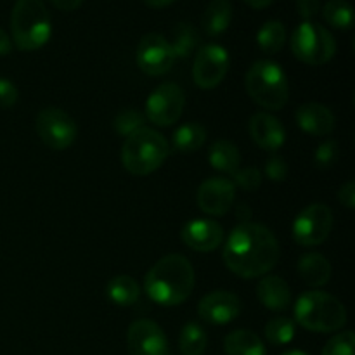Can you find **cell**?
<instances>
[{"mask_svg": "<svg viewBox=\"0 0 355 355\" xmlns=\"http://www.w3.org/2000/svg\"><path fill=\"white\" fill-rule=\"evenodd\" d=\"M144 290L155 304L173 307L191 297L194 290V269L182 255H165L149 269Z\"/></svg>", "mask_w": 355, "mask_h": 355, "instance_id": "cell-2", "label": "cell"}, {"mask_svg": "<svg viewBox=\"0 0 355 355\" xmlns=\"http://www.w3.org/2000/svg\"><path fill=\"white\" fill-rule=\"evenodd\" d=\"M266 175L274 182H281L288 175V163L279 156H272L266 163Z\"/></svg>", "mask_w": 355, "mask_h": 355, "instance_id": "cell-36", "label": "cell"}, {"mask_svg": "<svg viewBox=\"0 0 355 355\" xmlns=\"http://www.w3.org/2000/svg\"><path fill=\"white\" fill-rule=\"evenodd\" d=\"M137 66L149 76H162L172 69L175 62L170 42L159 33H148L137 45Z\"/></svg>", "mask_w": 355, "mask_h": 355, "instance_id": "cell-12", "label": "cell"}, {"mask_svg": "<svg viewBox=\"0 0 355 355\" xmlns=\"http://www.w3.org/2000/svg\"><path fill=\"white\" fill-rule=\"evenodd\" d=\"M321 355H355L354 333L342 331L333 336L324 345Z\"/></svg>", "mask_w": 355, "mask_h": 355, "instance_id": "cell-32", "label": "cell"}, {"mask_svg": "<svg viewBox=\"0 0 355 355\" xmlns=\"http://www.w3.org/2000/svg\"><path fill=\"white\" fill-rule=\"evenodd\" d=\"M291 51L305 64L322 66L336 54V42L322 24L304 21L291 35Z\"/></svg>", "mask_w": 355, "mask_h": 355, "instance_id": "cell-7", "label": "cell"}, {"mask_svg": "<svg viewBox=\"0 0 355 355\" xmlns=\"http://www.w3.org/2000/svg\"><path fill=\"white\" fill-rule=\"evenodd\" d=\"M207 333L196 322H187L179 336V349L182 355H203L207 350Z\"/></svg>", "mask_w": 355, "mask_h": 355, "instance_id": "cell-28", "label": "cell"}, {"mask_svg": "<svg viewBox=\"0 0 355 355\" xmlns=\"http://www.w3.org/2000/svg\"><path fill=\"white\" fill-rule=\"evenodd\" d=\"M279 253V243L270 229L255 222H243L229 234L222 257L231 272L253 279L272 270Z\"/></svg>", "mask_w": 355, "mask_h": 355, "instance_id": "cell-1", "label": "cell"}, {"mask_svg": "<svg viewBox=\"0 0 355 355\" xmlns=\"http://www.w3.org/2000/svg\"><path fill=\"white\" fill-rule=\"evenodd\" d=\"M295 319L302 328L314 333L338 331L347 322L342 302L324 291H307L295 304Z\"/></svg>", "mask_w": 355, "mask_h": 355, "instance_id": "cell-5", "label": "cell"}, {"mask_svg": "<svg viewBox=\"0 0 355 355\" xmlns=\"http://www.w3.org/2000/svg\"><path fill=\"white\" fill-rule=\"evenodd\" d=\"M175 0H144V3L151 9H163V7H168L170 3H173Z\"/></svg>", "mask_w": 355, "mask_h": 355, "instance_id": "cell-41", "label": "cell"}, {"mask_svg": "<svg viewBox=\"0 0 355 355\" xmlns=\"http://www.w3.org/2000/svg\"><path fill=\"white\" fill-rule=\"evenodd\" d=\"M286 42V28L281 21L270 19L260 26L257 33V44L266 54H277Z\"/></svg>", "mask_w": 355, "mask_h": 355, "instance_id": "cell-26", "label": "cell"}, {"mask_svg": "<svg viewBox=\"0 0 355 355\" xmlns=\"http://www.w3.org/2000/svg\"><path fill=\"white\" fill-rule=\"evenodd\" d=\"M250 135L259 148L266 151H277L286 141L283 123L270 113H255L248 123Z\"/></svg>", "mask_w": 355, "mask_h": 355, "instance_id": "cell-17", "label": "cell"}, {"mask_svg": "<svg viewBox=\"0 0 355 355\" xmlns=\"http://www.w3.org/2000/svg\"><path fill=\"white\" fill-rule=\"evenodd\" d=\"M17 87L9 78H0V110H9L17 103Z\"/></svg>", "mask_w": 355, "mask_h": 355, "instance_id": "cell-35", "label": "cell"}, {"mask_svg": "<svg viewBox=\"0 0 355 355\" xmlns=\"http://www.w3.org/2000/svg\"><path fill=\"white\" fill-rule=\"evenodd\" d=\"M236 198V186L225 177H210L198 189V207L201 211L220 217L231 210Z\"/></svg>", "mask_w": 355, "mask_h": 355, "instance_id": "cell-13", "label": "cell"}, {"mask_svg": "<svg viewBox=\"0 0 355 355\" xmlns=\"http://www.w3.org/2000/svg\"><path fill=\"white\" fill-rule=\"evenodd\" d=\"M281 355H311V354L304 352V350H288V352H284Z\"/></svg>", "mask_w": 355, "mask_h": 355, "instance_id": "cell-43", "label": "cell"}, {"mask_svg": "<svg viewBox=\"0 0 355 355\" xmlns=\"http://www.w3.org/2000/svg\"><path fill=\"white\" fill-rule=\"evenodd\" d=\"M52 6H55L58 9L66 10V12H71V10L78 9L83 3V0H51Z\"/></svg>", "mask_w": 355, "mask_h": 355, "instance_id": "cell-39", "label": "cell"}, {"mask_svg": "<svg viewBox=\"0 0 355 355\" xmlns=\"http://www.w3.org/2000/svg\"><path fill=\"white\" fill-rule=\"evenodd\" d=\"M321 9L319 0H297V10L305 21H311Z\"/></svg>", "mask_w": 355, "mask_h": 355, "instance_id": "cell-37", "label": "cell"}, {"mask_svg": "<svg viewBox=\"0 0 355 355\" xmlns=\"http://www.w3.org/2000/svg\"><path fill=\"white\" fill-rule=\"evenodd\" d=\"M232 182H234V186L241 187V189L248 191V193H253L262 184V173L255 166H246V168L238 170L234 173V180Z\"/></svg>", "mask_w": 355, "mask_h": 355, "instance_id": "cell-33", "label": "cell"}, {"mask_svg": "<svg viewBox=\"0 0 355 355\" xmlns=\"http://www.w3.org/2000/svg\"><path fill=\"white\" fill-rule=\"evenodd\" d=\"M10 33L19 51L44 47L52 35V23L42 0H16L10 12Z\"/></svg>", "mask_w": 355, "mask_h": 355, "instance_id": "cell-3", "label": "cell"}, {"mask_svg": "<svg viewBox=\"0 0 355 355\" xmlns=\"http://www.w3.org/2000/svg\"><path fill=\"white\" fill-rule=\"evenodd\" d=\"M229 71V54L222 45L208 44L198 51L193 62V80L200 89H215Z\"/></svg>", "mask_w": 355, "mask_h": 355, "instance_id": "cell-11", "label": "cell"}, {"mask_svg": "<svg viewBox=\"0 0 355 355\" xmlns=\"http://www.w3.org/2000/svg\"><path fill=\"white\" fill-rule=\"evenodd\" d=\"M186 94L177 83L166 82L156 87L146 101V116L158 127H170L182 114Z\"/></svg>", "mask_w": 355, "mask_h": 355, "instance_id": "cell-10", "label": "cell"}, {"mask_svg": "<svg viewBox=\"0 0 355 355\" xmlns=\"http://www.w3.org/2000/svg\"><path fill=\"white\" fill-rule=\"evenodd\" d=\"M336 159H338V146H336L335 141L322 142V144L315 149L314 163L318 168H329V166L335 165Z\"/></svg>", "mask_w": 355, "mask_h": 355, "instance_id": "cell-34", "label": "cell"}, {"mask_svg": "<svg viewBox=\"0 0 355 355\" xmlns=\"http://www.w3.org/2000/svg\"><path fill=\"white\" fill-rule=\"evenodd\" d=\"M232 21V3L229 0H211L201 16V26L208 37H218Z\"/></svg>", "mask_w": 355, "mask_h": 355, "instance_id": "cell-21", "label": "cell"}, {"mask_svg": "<svg viewBox=\"0 0 355 355\" xmlns=\"http://www.w3.org/2000/svg\"><path fill=\"white\" fill-rule=\"evenodd\" d=\"M12 51V38L0 28V55H7Z\"/></svg>", "mask_w": 355, "mask_h": 355, "instance_id": "cell-40", "label": "cell"}, {"mask_svg": "<svg viewBox=\"0 0 355 355\" xmlns=\"http://www.w3.org/2000/svg\"><path fill=\"white\" fill-rule=\"evenodd\" d=\"M257 297L269 311H284L291 304V291L279 276H263L257 286Z\"/></svg>", "mask_w": 355, "mask_h": 355, "instance_id": "cell-19", "label": "cell"}, {"mask_svg": "<svg viewBox=\"0 0 355 355\" xmlns=\"http://www.w3.org/2000/svg\"><path fill=\"white\" fill-rule=\"evenodd\" d=\"M207 141V130H205L203 125H200L198 121H189V123H184L173 132L172 137V146L175 151L182 153H194L201 148Z\"/></svg>", "mask_w": 355, "mask_h": 355, "instance_id": "cell-25", "label": "cell"}, {"mask_svg": "<svg viewBox=\"0 0 355 355\" xmlns=\"http://www.w3.org/2000/svg\"><path fill=\"white\" fill-rule=\"evenodd\" d=\"M295 120L302 130L315 137H324L335 130V114L324 104H302L295 113Z\"/></svg>", "mask_w": 355, "mask_h": 355, "instance_id": "cell-18", "label": "cell"}, {"mask_svg": "<svg viewBox=\"0 0 355 355\" xmlns=\"http://www.w3.org/2000/svg\"><path fill=\"white\" fill-rule=\"evenodd\" d=\"M241 312V302L231 291L217 290L201 298L198 305V314L205 322L210 324H227L234 321Z\"/></svg>", "mask_w": 355, "mask_h": 355, "instance_id": "cell-15", "label": "cell"}, {"mask_svg": "<svg viewBox=\"0 0 355 355\" xmlns=\"http://www.w3.org/2000/svg\"><path fill=\"white\" fill-rule=\"evenodd\" d=\"M198 45V31L191 23H179L172 30V47L173 55L177 58H187L194 52Z\"/></svg>", "mask_w": 355, "mask_h": 355, "instance_id": "cell-27", "label": "cell"}, {"mask_svg": "<svg viewBox=\"0 0 355 355\" xmlns=\"http://www.w3.org/2000/svg\"><path fill=\"white\" fill-rule=\"evenodd\" d=\"M128 350L134 355H166L168 342L163 329L149 319L134 321L127 335Z\"/></svg>", "mask_w": 355, "mask_h": 355, "instance_id": "cell-14", "label": "cell"}, {"mask_svg": "<svg viewBox=\"0 0 355 355\" xmlns=\"http://www.w3.org/2000/svg\"><path fill=\"white\" fill-rule=\"evenodd\" d=\"M180 238L194 252H214L224 241V229L210 218H194L184 225Z\"/></svg>", "mask_w": 355, "mask_h": 355, "instance_id": "cell-16", "label": "cell"}, {"mask_svg": "<svg viewBox=\"0 0 355 355\" xmlns=\"http://www.w3.org/2000/svg\"><path fill=\"white\" fill-rule=\"evenodd\" d=\"M298 274L312 288H321L331 277V263L321 253H307L298 260Z\"/></svg>", "mask_w": 355, "mask_h": 355, "instance_id": "cell-20", "label": "cell"}, {"mask_svg": "<svg viewBox=\"0 0 355 355\" xmlns=\"http://www.w3.org/2000/svg\"><path fill=\"white\" fill-rule=\"evenodd\" d=\"M295 336V324L288 318H276L270 319L266 326V338L272 345H286L293 340Z\"/></svg>", "mask_w": 355, "mask_h": 355, "instance_id": "cell-30", "label": "cell"}, {"mask_svg": "<svg viewBox=\"0 0 355 355\" xmlns=\"http://www.w3.org/2000/svg\"><path fill=\"white\" fill-rule=\"evenodd\" d=\"M225 355H266L262 340L250 329H236L225 336Z\"/></svg>", "mask_w": 355, "mask_h": 355, "instance_id": "cell-23", "label": "cell"}, {"mask_svg": "<svg viewBox=\"0 0 355 355\" xmlns=\"http://www.w3.org/2000/svg\"><path fill=\"white\" fill-rule=\"evenodd\" d=\"M106 295L114 305L130 307V305L137 304L139 297H141V288L134 277L120 274V276H114L107 281Z\"/></svg>", "mask_w": 355, "mask_h": 355, "instance_id": "cell-22", "label": "cell"}, {"mask_svg": "<svg viewBox=\"0 0 355 355\" xmlns=\"http://www.w3.org/2000/svg\"><path fill=\"white\" fill-rule=\"evenodd\" d=\"M338 200L342 201V205H345L349 210H354L355 208V184L352 182V180H349V182H345L342 187H340Z\"/></svg>", "mask_w": 355, "mask_h": 355, "instance_id": "cell-38", "label": "cell"}, {"mask_svg": "<svg viewBox=\"0 0 355 355\" xmlns=\"http://www.w3.org/2000/svg\"><path fill=\"white\" fill-rule=\"evenodd\" d=\"M333 229L331 208L312 203L297 215L293 222V238L300 246H319L328 239Z\"/></svg>", "mask_w": 355, "mask_h": 355, "instance_id": "cell-9", "label": "cell"}, {"mask_svg": "<svg viewBox=\"0 0 355 355\" xmlns=\"http://www.w3.org/2000/svg\"><path fill=\"white\" fill-rule=\"evenodd\" d=\"M35 128L42 142L52 151H64L78 134L75 120L59 107H44L35 118Z\"/></svg>", "mask_w": 355, "mask_h": 355, "instance_id": "cell-8", "label": "cell"}, {"mask_svg": "<svg viewBox=\"0 0 355 355\" xmlns=\"http://www.w3.org/2000/svg\"><path fill=\"white\" fill-rule=\"evenodd\" d=\"M208 162L215 170L222 173H231L234 175L239 170L241 163V155L238 148L229 141H215L211 144L210 153H208Z\"/></svg>", "mask_w": 355, "mask_h": 355, "instance_id": "cell-24", "label": "cell"}, {"mask_svg": "<svg viewBox=\"0 0 355 355\" xmlns=\"http://www.w3.org/2000/svg\"><path fill=\"white\" fill-rule=\"evenodd\" d=\"M245 85L248 96L266 110L277 111L288 103L290 87L286 73L277 62L269 59H260L250 66Z\"/></svg>", "mask_w": 355, "mask_h": 355, "instance_id": "cell-6", "label": "cell"}, {"mask_svg": "<svg viewBox=\"0 0 355 355\" xmlns=\"http://www.w3.org/2000/svg\"><path fill=\"white\" fill-rule=\"evenodd\" d=\"M245 2L248 3L250 7H253V9H266V7H269L274 0H245Z\"/></svg>", "mask_w": 355, "mask_h": 355, "instance_id": "cell-42", "label": "cell"}, {"mask_svg": "<svg viewBox=\"0 0 355 355\" xmlns=\"http://www.w3.org/2000/svg\"><path fill=\"white\" fill-rule=\"evenodd\" d=\"M146 116L137 110H132V107H127V110L120 111L116 114L113 121V127L116 130V134L123 135V137H128L130 134H134L135 130L144 127Z\"/></svg>", "mask_w": 355, "mask_h": 355, "instance_id": "cell-31", "label": "cell"}, {"mask_svg": "<svg viewBox=\"0 0 355 355\" xmlns=\"http://www.w3.org/2000/svg\"><path fill=\"white\" fill-rule=\"evenodd\" d=\"M170 155V144L159 132L142 127L128 135L121 148V163L132 175L144 177L156 172Z\"/></svg>", "mask_w": 355, "mask_h": 355, "instance_id": "cell-4", "label": "cell"}, {"mask_svg": "<svg viewBox=\"0 0 355 355\" xmlns=\"http://www.w3.org/2000/svg\"><path fill=\"white\" fill-rule=\"evenodd\" d=\"M326 23L338 30H349L354 24V9L347 0H328L322 7Z\"/></svg>", "mask_w": 355, "mask_h": 355, "instance_id": "cell-29", "label": "cell"}]
</instances>
